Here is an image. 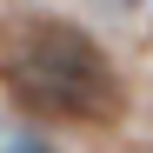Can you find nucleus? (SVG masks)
I'll use <instances>...</instances> for the list:
<instances>
[{
    "mask_svg": "<svg viewBox=\"0 0 153 153\" xmlns=\"http://www.w3.org/2000/svg\"><path fill=\"white\" fill-rule=\"evenodd\" d=\"M7 87L27 100L33 113L53 120H113L120 113V73L107 67V53L67 20H33L20 27L13 53H7Z\"/></svg>",
    "mask_w": 153,
    "mask_h": 153,
    "instance_id": "1",
    "label": "nucleus"
},
{
    "mask_svg": "<svg viewBox=\"0 0 153 153\" xmlns=\"http://www.w3.org/2000/svg\"><path fill=\"white\" fill-rule=\"evenodd\" d=\"M100 13H113V20H126V13H140V7H153V0H93Z\"/></svg>",
    "mask_w": 153,
    "mask_h": 153,
    "instance_id": "2",
    "label": "nucleus"
},
{
    "mask_svg": "<svg viewBox=\"0 0 153 153\" xmlns=\"http://www.w3.org/2000/svg\"><path fill=\"white\" fill-rule=\"evenodd\" d=\"M0 153H53L47 140H13V146H0Z\"/></svg>",
    "mask_w": 153,
    "mask_h": 153,
    "instance_id": "3",
    "label": "nucleus"
}]
</instances>
